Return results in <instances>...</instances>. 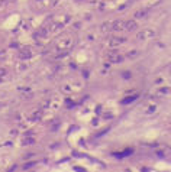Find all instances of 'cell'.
Wrapping results in <instances>:
<instances>
[{"label": "cell", "instance_id": "1", "mask_svg": "<svg viewBox=\"0 0 171 172\" xmlns=\"http://www.w3.org/2000/svg\"><path fill=\"white\" fill-rule=\"evenodd\" d=\"M155 36V31L151 29V28H146V29H142L141 32L136 33V39L138 41H149Z\"/></svg>", "mask_w": 171, "mask_h": 172}, {"label": "cell", "instance_id": "2", "mask_svg": "<svg viewBox=\"0 0 171 172\" xmlns=\"http://www.w3.org/2000/svg\"><path fill=\"white\" fill-rule=\"evenodd\" d=\"M107 59H109V62H112V64H120V62H123V55L122 54H119L118 51H112V52H107Z\"/></svg>", "mask_w": 171, "mask_h": 172}, {"label": "cell", "instance_id": "3", "mask_svg": "<svg viewBox=\"0 0 171 172\" xmlns=\"http://www.w3.org/2000/svg\"><path fill=\"white\" fill-rule=\"evenodd\" d=\"M73 45V39L71 38H64V39H60L58 41V44H57V46H58V49H61V51H67L70 46Z\"/></svg>", "mask_w": 171, "mask_h": 172}, {"label": "cell", "instance_id": "4", "mask_svg": "<svg viewBox=\"0 0 171 172\" xmlns=\"http://www.w3.org/2000/svg\"><path fill=\"white\" fill-rule=\"evenodd\" d=\"M138 29V22L135 19H131V20H125V31L128 32H133Z\"/></svg>", "mask_w": 171, "mask_h": 172}, {"label": "cell", "instance_id": "5", "mask_svg": "<svg viewBox=\"0 0 171 172\" xmlns=\"http://www.w3.org/2000/svg\"><path fill=\"white\" fill-rule=\"evenodd\" d=\"M123 29H125V20L118 19V20H113V22H112V31L119 32V31H123Z\"/></svg>", "mask_w": 171, "mask_h": 172}, {"label": "cell", "instance_id": "6", "mask_svg": "<svg viewBox=\"0 0 171 172\" xmlns=\"http://www.w3.org/2000/svg\"><path fill=\"white\" fill-rule=\"evenodd\" d=\"M32 56V51L29 49V48H22V49H19V58L21 59H28V58H31Z\"/></svg>", "mask_w": 171, "mask_h": 172}, {"label": "cell", "instance_id": "7", "mask_svg": "<svg viewBox=\"0 0 171 172\" xmlns=\"http://www.w3.org/2000/svg\"><path fill=\"white\" fill-rule=\"evenodd\" d=\"M123 42H125L123 38H120V36H113V38H110L109 45H110V46H119V45H122Z\"/></svg>", "mask_w": 171, "mask_h": 172}, {"label": "cell", "instance_id": "8", "mask_svg": "<svg viewBox=\"0 0 171 172\" xmlns=\"http://www.w3.org/2000/svg\"><path fill=\"white\" fill-rule=\"evenodd\" d=\"M148 15V10L146 9H138V10H135V13H133V19H144L145 16Z\"/></svg>", "mask_w": 171, "mask_h": 172}, {"label": "cell", "instance_id": "9", "mask_svg": "<svg viewBox=\"0 0 171 172\" xmlns=\"http://www.w3.org/2000/svg\"><path fill=\"white\" fill-rule=\"evenodd\" d=\"M102 31L103 32H107V31H112V20H107L102 25Z\"/></svg>", "mask_w": 171, "mask_h": 172}, {"label": "cell", "instance_id": "10", "mask_svg": "<svg viewBox=\"0 0 171 172\" xmlns=\"http://www.w3.org/2000/svg\"><path fill=\"white\" fill-rule=\"evenodd\" d=\"M28 68H29V65H28V64H23V62H19V64L16 65V71H19V72L26 71Z\"/></svg>", "mask_w": 171, "mask_h": 172}, {"label": "cell", "instance_id": "11", "mask_svg": "<svg viewBox=\"0 0 171 172\" xmlns=\"http://www.w3.org/2000/svg\"><path fill=\"white\" fill-rule=\"evenodd\" d=\"M62 29V23H54V25H51V32H58V31H61Z\"/></svg>", "mask_w": 171, "mask_h": 172}, {"label": "cell", "instance_id": "12", "mask_svg": "<svg viewBox=\"0 0 171 172\" xmlns=\"http://www.w3.org/2000/svg\"><path fill=\"white\" fill-rule=\"evenodd\" d=\"M126 55H128L129 58H135V56L138 55V51H136V49H131V51H129Z\"/></svg>", "mask_w": 171, "mask_h": 172}, {"label": "cell", "instance_id": "13", "mask_svg": "<svg viewBox=\"0 0 171 172\" xmlns=\"http://www.w3.org/2000/svg\"><path fill=\"white\" fill-rule=\"evenodd\" d=\"M8 75V69L6 68H0V77H6Z\"/></svg>", "mask_w": 171, "mask_h": 172}, {"label": "cell", "instance_id": "14", "mask_svg": "<svg viewBox=\"0 0 171 172\" xmlns=\"http://www.w3.org/2000/svg\"><path fill=\"white\" fill-rule=\"evenodd\" d=\"M125 74V78H131V72L129 71H126V72H123Z\"/></svg>", "mask_w": 171, "mask_h": 172}, {"label": "cell", "instance_id": "15", "mask_svg": "<svg viewBox=\"0 0 171 172\" xmlns=\"http://www.w3.org/2000/svg\"><path fill=\"white\" fill-rule=\"evenodd\" d=\"M5 56V52H0V58H3Z\"/></svg>", "mask_w": 171, "mask_h": 172}]
</instances>
